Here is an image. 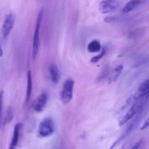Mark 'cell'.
I'll list each match as a JSON object with an SVG mask.
<instances>
[{
	"label": "cell",
	"mask_w": 149,
	"mask_h": 149,
	"mask_svg": "<svg viewBox=\"0 0 149 149\" xmlns=\"http://www.w3.org/2000/svg\"><path fill=\"white\" fill-rule=\"evenodd\" d=\"M142 3V0H130V1H128V2L125 4L122 11H123L124 13H130L131 11H132V10H134L135 9H136L138 7H139Z\"/></svg>",
	"instance_id": "10"
},
{
	"label": "cell",
	"mask_w": 149,
	"mask_h": 149,
	"mask_svg": "<svg viewBox=\"0 0 149 149\" xmlns=\"http://www.w3.org/2000/svg\"><path fill=\"white\" fill-rule=\"evenodd\" d=\"M119 6L116 0H103L99 4V10L102 14H108L117 10Z\"/></svg>",
	"instance_id": "5"
},
{
	"label": "cell",
	"mask_w": 149,
	"mask_h": 149,
	"mask_svg": "<svg viewBox=\"0 0 149 149\" xmlns=\"http://www.w3.org/2000/svg\"><path fill=\"white\" fill-rule=\"evenodd\" d=\"M13 110L12 109L11 107L8 108L7 110V114H6V118H5V121L6 123H9V122H11V121L13 120Z\"/></svg>",
	"instance_id": "15"
},
{
	"label": "cell",
	"mask_w": 149,
	"mask_h": 149,
	"mask_svg": "<svg viewBox=\"0 0 149 149\" xmlns=\"http://www.w3.org/2000/svg\"><path fill=\"white\" fill-rule=\"evenodd\" d=\"M149 93V80H144L141 86L138 88V92L136 95L139 97H146L148 96Z\"/></svg>",
	"instance_id": "9"
},
{
	"label": "cell",
	"mask_w": 149,
	"mask_h": 149,
	"mask_svg": "<svg viewBox=\"0 0 149 149\" xmlns=\"http://www.w3.org/2000/svg\"><path fill=\"white\" fill-rule=\"evenodd\" d=\"M141 141L138 142V143H137L135 145L132 146L130 149H139L140 146H141Z\"/></svg>",
	"instance_id": "17"
},
{
	"label": "cell",
	"mask_w": 149,
	"mask_h": 149,
	"mask_svg": "<svg viewBox=\"0 0 149 149\" xmlns=\"http://www.w3.org/2000/svg\"><path fill=\"white\" fill-rule=\"evenodd\" d=\"M87 51L90 53H97L101 51V45L98 40L91 41L87 45Z\"/></svg>",
	"instance_id": "13"
},
{
	"label": "cell",
	"mask_w": 149,
	"mask_h": 149,
	"mask_svg": "<svg viewBox=\"0 0 149 149\" xmlns=\"http://www.w3.org/2000/svg\"><path fill=\"white\" fill-rule=\"evenodd\" d=\"M22 127V124L20 123H17L15 124L13 129V137H12L11 143H10V148L9 149H16V147L17 145V143L19 141V137H20V129Z\"/></svg>",
	"instance_id": "7"
},
{
	"label": "cell",
	"mask_w": 149,
	"mask_h": 149,
	"mask_svg": "<svg viewBox=\"0 0 149 149\" xmlns=\"http://www.w3.org/2000/svg\"><path fill=\"white\" fill-rule=\"evenodd\" d=\"M105 54H106V49H105V48H103V49L101 51V52H100L98 55L95 56L93 57V58H92L90 61H91V62H93V63L98 62V61H100V60L101 59L103 56H104Z\"/></svg>",
	"instance_id": "14"
},
{
	"label": "cell",
	"mask_w": 149,
	"mask_h": 149,
	"mask_svg": "<svg viewBox=\"0 0 149 149\" xmlns=\"http://www.w3.org/2000/svg\"><path fill=\"white\" fill-rule=\"evenodd\" d=\"M48 100V94L46 92H43L41 93L38 97L34 99L32 103V108L34 111L38 112H42L46 107Z\"/></svg>",
	"instance_id": "6"
},
{
	"label": "cell",
	"mask_w": 149,
	"mask_h": 149,
	"mask_svg": "<svg viewBox=\"0 0 149 149\" xmlns=\"http://www.w3.org/2000/svg\"><path fill=\"white\" fill-rule=\"evenodd\" d=\"M123 65H119L113 70L111 73L110 76L109 77V83H112V82H115L119 77V75L122 73V70H123Z\"/></svg>",
	"instance_id": "12"
},
{
	"label": "cell",
	"mask_w": 149,
	"mask_h": 149,
	"mask_svg": "<svg viewBox=\"0 0 149 149\" xmlns=\"http://www.w3.org/2000/svg\"><path fill=\"white\" fill-rule=\"evenodd\" d=\"M55 131V123L51 118H46L41 121L37 129L39 137H47L52 135Z\"/></svg>",
	"instance_id": "2"
},
{
	"label": "cell",
	"mask_w": 149,
	"mask_h": 149,
	"mask_svg": "<svg viewBox=\"0 0 149 149\" xmlns=\"http://www.w3.org/2000/svg\"><path fill=\"white\" fill-rule=\"evenodd\" d=\"M49 72L52 83L55 84L58 83L61 80V73L57 65H55V64H51L49 67Z\"/></svg>",
	"instance_id": "8"
},
{
	"label": "cell",
	"mask_w": 149,
	"mask_h": 149,
	"mask_svg": "<svg viewBox=\"0 0 149 149\" xmlns=\"http://www.w3.org/2000/svg\"><path fill=\"white\" fill-rule=\"evenodd\" d=\"M15 23V15L13 13H10L7 15L2 26H1V32L3 38H7L10 34L11 31L14 27Z\"/></svg>",
	"instance_id": "4"
},
{
	"label": "cell",
	"mask_w": 149,
	"mask_h": 149,
	"mask_svg": "<svg viewBox=\"0 0 149 149\" xmlns=\"http://www.w3.org/2000/svg\"><path fill=\"white\" fill-rule=\"evenodd\" d=\"M32 89H33V83H32V75L31 72L29 71L27 74V88H26V98H25V103L29 102L31 96Z\"/></svg>",
	"instance_id": "11"
},
{
	"label": "cell",
	"mask_w": 149,
	"mask_h": 149,
	"mask_svg": "<svg viewBox=\"0 0 149 149\" xmlns=\"http://www.w3.org/2000/svg\"><path fill=\"white\" fill-rule=\"evenodd\" d=\"M74 80L71 78L65 80L64 82L63 89L60 93L61 101L64 105H68L70 103L73 97V91H74Z\"/></svg>",
	"instance_id": "3"
},
{
	"label": "cell",
	"mask_w": 149,
	"mask_h": 149,
	"mask_svg": "<svg viewBox=\"0 0 149 149\" xmlns=\"http://www.w3.org/2000/svg\"><path fill=\"white\" fill-rule=\"evenodd\" d=\"M3 96H4V91H0V124H1V113H2Z\"/></svg>",
	"instance_id": "16"
},
{
	"label": "cell",
	"mask_w": 149,
	"mask_h": 149,
	"mask_svg": "<svg viewBox=\"0 0 149 149\" xmlns=\"http://www.w3.org/2000/svg\"><path fill=\"white\" fill-rule=\"evenodd\" d=\"M43 17V10H41L39 12L36 18V27L34 30L33 39V46H32V58L35 59L37 56L38 52L39 50V45H40V29L42 24V19Z\"/></svg>",
	"instance_id": "1"
},
{
	"label": "cell",
	"mask_w": 149,
	"mask_h": 149,
	"mask_svg": "<svg viewBox=\"0 0 149 149\" xmlns=\"http://www.w3.org/2000/svg\"><path fill=\"white\" fill-rule=\"evenodd\" d=\"M3 56V49L2 47H1V43H0V57H2Z\"/></svg>",
	"instance_id": "18"
}]
</instances>
